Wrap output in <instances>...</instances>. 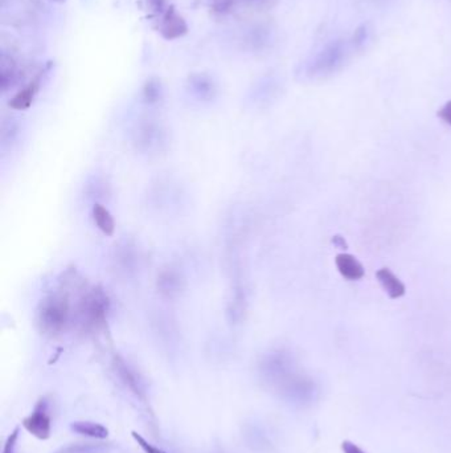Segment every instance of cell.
I'll use <instances>...</instances> for the list:
<instances>
[{"label": "cell", "mask_w": 451, "mask_h": 453, "mask_svg": "<svg viewBox=\"0 0 451 453\" xmlns=\"http://www.w3.org/2000/svg\"><path fill=\"white\" fill-rule=\"evenodd\" d=\"M87 288V281L77 271H67L56 289L40 299L36 308V326L38 331L50 338L58 337L74 322V304Z\"/></svg>", "instance_id": "6da1fadb"}, {"label": "cell", "mask_w": 451, "mask_h": 453, "mask_svg": "<svg viewBox=\"0 0 451 453\" xmlns=\"http://www.w3.org/2000/svg\"><path fill=\"white\" fill-rule=\"evenodd\" d=\"M110 313V298L101 286H87L74 304V324L89 333L104 330Z\"/></svg>", "instance_id": "7a4b0ae2"}, {"label": "cell", "mask_w": 451, "mask_h": 453, "mask_svg": "<svg viewBox=\"0 0 451 453\" xmlns=\"http://www.w3.org/2000/svg\"><path fill=\"white\" fill-rule=\"evenodd\" d=\"M351 41L336 39L327 43L313 57L306 68V74L311 80H324L343 70L352 51Z\"/></svg>", "instance_id": "3957f363"}, {"label": "cell", "mask_w": 451, "mask_h": 453, "mask_svg": "<svg viewBox=\"0 0 451 453\" xmlns=\"http://www.w3.org/2000/svg\"><path fill=\"white\" fill-rule=\"evenodd\" d=\"M261 377L266 383L279 386L282 390L294 379V361L285 350L266 352L258 365Z\"/></svg>", "instance_id": "277c9868"}, {"label": "cell", "mask_w": 451, "mask_h": 453, "mask_svg": "<svg viewBox=\"0 0 451 453\" xmlns=\"http://www.w3.org/2000/svg\"><path fill=\"white\" fill-rule=\"evenodd\" d=\"M133 143L140 154L157 157L167 150L168 134L162 123L155 120H143L134 130Z\"/></svg>", "instance_id": "5b68a950"}, {"label": "cell", "mask_w": 451, "mask_h": 453, "mask_svg": "<svg viewBox=\"0 0 451 453\" xmlns=\"http://www.w3.org/2000/svg\"><path fill=\"white\" fill-rule=\"evenodd\" d=\"M23 427L38 440H47L52 434V418L50 414V401L44 397L36 403L31 415L23 420Z\"/></svg>", "instance_id": "8992f818"}, {"label": "cell", "mask_w": 451, "mask_h": 453, "mask_svg": "<svg viewBox=\"0 0 451 453\" xmlns=\"http://www.w3.org/2000/svg\"><path fill=\"white\" fill-rule=\"evenodd\" d=\"M157 293L164 299H175L182 296L187 288V280L183 272L174 266H166L159 271L155 281Z\"/></svg>", "instance_id": "52a82bcc"}, {"label": "cell", "mask_w": 451, "mask_h": 453, "mask_svg": "<svg viewBox=\"0 0 451 453\" xmlns=\"http://www.w3.org/2000/svg\"><path fill=\"white\" fill-rule=\"evenodd\" d=\"M139 249L134 242L122 240L116 245L114 251V262L118 271L126 276H130L137 272L139 268Z\"/></svg>", "instance_id": "ba28073f"}, {"label": "cell", "mask_w": 451, "mask_h": 453, "mask_svg": "<svg viewBox=\"0 0 451 453\" xmlns=\"http://www.w3.org/2000/svg\"><path fill=\"white\" fill-rule=\"evenodd\" d=\"M187 90L199 103H210L217 96V85L207 73H193L187 81Z\"/></svg>", "instance_id": "9c48e42d"}, {"label": "cell", "mask_w": 451, "mask_h": 453, "mask_svg": "<svg viewBox=\"0 0 451 453\" xmlns=\"http://www.w3.org/2000/svg\"><path fill=\"white\" fill-rule=\"evenodd\" d=\"M159 31L166 40H176L188 34V25L184 18L176 12L174 6H170L162 17Z\"/></svg>", "instance_id": "30bf717a"}, {"label": "cell", "mask_w": 451, "mask_h": 453, "mask_svg": "<svg viewBox=\"0 0 451 453\" xmlns=\"http://www.w3.org/2000/svg\"><path fill=\"white\" fill-rule=\"evenodd\" d=\"M113 367L116 374L120 377L123 383L126 384V387H129L134 394H137L138 397H143L144 391H143V383L140 381L138 372L130 366L121 355H114L113 358Z\"/></svg>", "instance_id": "8fae6325"}, {"label": "cell", "mask_w": 451, "mask_h": 453, "mask_svg": "<svg viewBox=\"0 0 451 453\" xmlns=\"http://www.w3.org/2000/svg\"><path fill=\"white\" fill-rule=\"evenodd\" d=\"M41 77H43V73H38L30 84L21 87L18 93L10 100V106L14 110H27L28 107L32 106L36 96L41 87Z\"/></svg>", "instance_id": "7c38bea8"}, {"label": "cell", "mask_w": 451, "mask_h": 453, "mask_svg": "<svg viewBox=\"0 0 451 453\" xmlns=\"http://www.w3.org/2000/svg\"><path fill=\"white\" fill-rule=\"evenodd\" d=\"M335 262H336V268H338L339 273L348 281H356V280H362L364 277V266L356 257L351 256L348 253H340L336 256Z\"/></svg>", "instance_id": "4fadbf2b"}, {"label": "cell", "mask_w": 451, "mask_h": 453, "mask_svg": "<svg viewBox=\"0 0 451 453\" xmlns=\"http://www.w3.org/2000/svg\"><path fill=\"white\" fill-rule=\"evenodd\" d=\"M376 277H377V281L380 282L382 289L386 292V295L390 298L396 299V298H399V297L405 295V292H406L405 285L399 281V277L390 269H388V268L379 269L377 273H376Z\"/></svg>", "instance_id": "5bb4252c"}, {"label": "cell", "mask_w": 451, "mask_h": 453, "mask_svg": "<svg viewBox=\"0 0 451 453\" xmlns=\"http://www.w3.org/2000/svg\"><path fill=\"white\" fill-rule=\"evenodd\" d=\"M91 216L94 220V224L97 228L106 235L113 236L116 232V222L111 215V212L104 207L102 203H94L91 209Z\"/></svg>", "instance_id": "9a60e30c"}, {"label": "cell", "mask_w": 451, "mask_h": 453, "mask_svg": "<svg viewBox=\"0 0 451 453\" xmlns=\"http://www.w3.org/2000/svg\"><path fill=\"white\" fill-rule=\"evenodd\" d=\"M70 430L74 434L100 439V440H104L109 436V430L106 427L93 421H73L70 423Z\"/></svg>", "instance_id": "2e32d148"}, {"label": "cell", "mask_w": 451, "mask_h": 453, "mask_svg": "<svg viewBox=\"0 0 451 453\" xmlns=\"http://www.w3.org/2000/svg\"><path fill=\"white\" fill-rule=\"evenodd\" d=\"M163 85L157 77H151L146 80L144 85L142 87V101L148 106H155L162 103L163 100Z\"/></svg>", "instance_id": "e0dca14e"}, {"label": "cell", "mask_w": 451, "mask_h": 453, "mask_svg": "<svg viewBox=\"0 0 451 453\" xmlns=\"http://www.w3.org/2000/svg\"><path fill=\"white\" fill-rule=\"evenodd\" d=\"M373 40V28L369 24H362L352 36L351 44L353 51H364Z\"/></svg>", "instance_id": "ac0fdd59"}, {"label": "cell", "mask_w": 451, "mask_h": 453, "mask_svg": "<svg viewBox=\"0 0 451 453\" xmlns=\"http://www.w3.org/2000/svg\"><path fill=\"white\" fill-rule=\"evenodd\" d=\"M109 447L104 444H93V443H81L72 444L57 450L54 453H107Z\"/></svg>", "instance_id": "d6986e66"}, {"label": "cell", "mask_w": 451, "mask_h": 453, "mask_svg": "<svg viewBox=\"0 0 451 453\" xmlns=\"http://www.w3.org/2000/svg\"><path fill=\"white\" fill-rule=\"evenodd\" d=\"M19 125L14 120H6L1 123L0 129V142L1 147L7 149L10 145H12L18 140Z\"/></svg>", "instance_id": "ffe728a7"}, {"label": "cell", "mask_w": 451, "mask_h": 453, "mask_svg": "<svg viewBox=\"0 0 451 453\" xmlns=\"http://www.w3.org/2000/svg\"><path fill=\"white\" fill-rule=\"evenodd\" d=\"M237 0H209L210 10L217 15H226L232 11Z\"/></svg>", "instance_id": "44dd1931"}, {"label": "cell", "mask_w": 451, "mask_h": 453, "mask_svg": "<svg viewBox=\"0 0 451 453\" xmlns=\"http://www.w3.org/2000/svg\"><path fill=\"white\" fill-rule=\"evenodd\" d=\"M131 435H133V439L137 441V444H138L139 447L144 451L146 453H166L163 450H160V448H157V447H155V445H153L151 443H148L143 436L138 435L137 432H131Z\"/></svg>", "instance_id": "7402d4cb"}, {"label": "cell", "mask_w": 451, "mask_h": 453, "mask_svg": "<svg viewBox=\"0 0 451 453\" xmlns=\"http://www.w3.org/2000/svg\"><path fill=\"white\" fill-rule=\"evenodd\" d=\"M19 432H20V428L16 427L10 436L7 437L6 440V444H4V448H3V453H15L16 452V445H18V439H19Z\"/></svg>", "instance_id": "603a6c76"}, {"label": "cell", "mask_w": 451, "mask_h": 453, "mask_svg": "<svg viewBox=\"0 0 451 453\" xmlns=\"http://www.w3.org/2000/svg\"><path fill=\"white\" fill-rule=\"evenodd\" d=\"M147 8L154 14H164L167 11V0H146Z\"/></svg>", "instance_id": "cb8c5ba5"}, {"label": "cell", "mask_w": 451, "mask_h": 453, "mask_svg": "<svg viewBox=\"0 0 451 453\" xmlns=\"http://www.w3.org/2000/svg\"><path fill=\"white\" fill-rule=\"evenodd\" d=\"M438 117L451 127V101L446 103L438 110Z\"/></svg>", "instance_id": "d4e9b609"}, {"label": "cell", "mask_w": 451, "mask_h": 453, "mask_svg": "<svg viewBox=\"0 0 451 453\" xmlns=\"http://www.w3.org/2000/svg\"><path fill=\"white\" fill-rule=\"evenodd\" d=\"M342 450L344 453H365L356 444H353L352 441H348V440H344L342 443Z\"/></svg>", "instance_id": "484cf974"}, {"label": "cell", "mask_w": 451, "mask_h": 453, "mask_svg": "<svg viewBox=\"0 0 451 453\" xmlns=\"http://www.w3.org/2000/svg\"><path fill=\"white\" fill-rule=\"evenodd\" d=\"M332 243L336 245L338 248H342V249H346L347 248V243L344 242V239L342 236H333Z\"/></svg>", "instance_id": "4316f807"}, {"label": "cell", "mask_w": 451, "mask_h": 453, "mask_svg": "<svg viewBox=\"0 0 451 453\" xmlns=\"http://www.w3.org/2000/svg\"><path fill=\"white\" fill-rule=\"evenodd\" d=\"M246 1H249V3H252V4H263V3L267 1V0H246Z\"/></svg>", "instance_id": "83f0119b"}, {"label": "cell", "mask_w": 451, "mask_h": 453, "mask_svg": "<svg viewBox=\"0 0 451 453\" xmlns=\"http://www.w3.org/2000/svg\"><path fill=\"white\" fill-rule=\"evenodd\" d=\"M50 1H53V3H58V4H63V3H65L67 0H50Z\"/></svg>", "instance_id": "f1b7e54d"}]
</instances>
